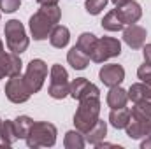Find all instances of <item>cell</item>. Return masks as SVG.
<instances>
[{"mask_svg":"<svg viewBox=\"0 0 151 149\" xmlns=\"http://www.w3.org/2000/svg\"><path fill=\"white\" fill-rule=\"evenodd\" d=\"M119 53H121V42L118 39L102 37L97 39V44H95V49H93L90 60H93L95 63H104L109 58L119 56Z\"/></svg>","mask_w":151,"mask_h":149,"instance_id":"8992f818","label":"cell"},{"mask_svg":"<svg viewBox=\"0 0 151 149\" xmlns=\"http://www.w3.org/2000/svg\"><path fill=\"white\" fill-rule=\"evenodd\" d=\"M142 54H144V63L151 65V44H146V46H144Z\"/></svg>","mask_w":151,"mask_h":149,"instance_id":"f546056e","label":"cell"},{"mask_svg":"<svg viewBox=\"0 0 151 149\" xmlns=\"http://www.w3.org/2000/svg\"><path fill=\"white\" fill-rule=\"evenodd\" d=\"M25 82L30 90V93H37L39 90L42 88L46 77H47V65L42 60H32L27 67L25 72Z\"/></svg>","mask_w":151,"mask_h":149,"instance_id":"52a82bcc","label":"cell"},{"mask_svg":"<svg viewBox=\"0 0 151 149\" xmlns=\"http://www.w3.org/2000/svg\"><path fill=\"white\" fill-rule=\"evenodd\" d=\"M125 25L121 23V19L118 18V14H116V11H111V12H107L106 16H104V19H102V28L104 30H107V32H118V30H121Z\"/></svg>","mask_w":151,"mask_h":149,"instance_id":"484cf974","label":"cell"},{"mask_svg":"<svg viewBox=\"0 0 151 149\" xmlns=\"http://www.w3.org/2000/svg\"><path fill=\"white\" fill-rule=\"evenodd\" d=\"M0 140H2V146H11L18 140V133H16V128H14V121H4L2 123V132H0Z\"/></svg>","mask_w":151,"mask_h":149,"instance_id":"44dd1931","label":"cell"},{"mask_svg":"<svg viewBox=\"0 0 151 149\" xmlns=\"http://www.w3.org/2000/svg\"><path fill=\"white\" fill-rule=\"evenodd\" d=\"M21 5V0H0V9L4 12H14Z\"/></svg>","mask_w":151,"mask_h":149,"instance_id":"83f0119b","label":"cell"},{"mask_svg":"<svg viewBox=\"0 0 151 149\" xmlns=\"http://www.w3.org/2000/svg\"><path fill=\"white\" fill-rule=\"evenodd\" d=\"M100 114V100L99 97H84L79 100V107L74 114L76 130L86 133L99 119Z\"/></svg>","mask_w":151,"mask_h":149,"instance_id":"7a4b0ae2","label":"cell"},{"mask_svg":"<svg viewBox=\"0 0 151 149\" xmlns=\"http://www.w3.org/2000/svg\"><path fill=\"white\" fill-rule=\"evenodd\" d=\"M4 34H5V42H7V47H9L11 53L21 54L23 51H27L30 40L27 37L25 27H23L18 19L7 21L5 27H4Z\"/></svg>","mask_w":151,"mask_h":149,"instance_id":"277c9868","label":"cell"},{"mask_svg":"<svg viewBox=\"0 0 151 149\" xmlns=\"http://www.w3.org/2000/svg\"><path fill=\"white\" fill-rule=\"evenodd\" d=\"M127 135L130 139H142V137H151V117L150 119H139L130 116L128 125L125 126Z\"/></svg>","mask_w":151,"mask_h":149,"instance_id":"4fadbf2b","label":"cell"},{"mask_svg":"<svg viewBox=\"0 0 151 149\" xmlns=\"http://www.w3.org/2000/svg\"><path fill=\"white\" fill-rule=\"evenodd\" d=\"M86 144L84 137H83V132L79 130H70L65 133V139H63V146L67 149H83Z\"/></svg>","mask_w":151,"mask_h":149,"instance_id":"7402d4cb","label":"cell"},{"mask_svg":"<svg viewBox=\"0 0 151 149\" xmlns=\"http://www.w3.org/2000/svg\"><path fill=\"white\" fill-rule=\"evenodd\" d=\"M114 11H116V14H118V18L121 19L123 25H134V23H137V21L141 19V16H142L141 5H139L137 2H134V0H128V2H125V4H121V5H116Z\"/></svg>","mask_w":151,"mask_h":149,"instance_id":"30bf717a","label":"cell"},{"mask_svg":"<svg viewBox=\"0 0 151 149\" xmlns=\"http://www.w3.org/2000/svg\"><path fill=\"white\" fill-rule=\"evenodd\" d=\"M130 116L134 117H139V119H150L151 117V98L148 100H141V102H135Z\"/></svg>","mask_w":151,"mask_h":149,"instance_id":"d4e9b609","label":"cell"},{"mask_svg":"<svg viewBox=\"0 0 151 149\" xmlns=\"http://www.w3.org/2000/svg\"><path fill=\"white\" fill-rule=\"evenodd\" d=\"M128 102V93L119 88V86H113L107 93V105L111 109H119V107H125Z\"/></svg>","mask_w":151,"mask_h":149,"instance_id":"ac0fdd59","label":"cell"},{"mask_svg":"<svg viewBox=\"0 0 151 149\" xmlns=\"http://www.w3.org/2000/svg\"><path fill=\"white\" fill-rule=\"evenodd\" d=\"M141 148L142 149H151V137H146V140L141 142Z\"/></svg>","mask_w":151,"mask_h":149,"instance_id":"1f68e13d","label":"cell"},{"mask_svg":"<svg viewBox=\"0 0 151 149\" xmlns=\"http://www.w3.org/2000/svg\"><path fill=\"white\" fill-rule=\"evenodd\" d=\"M2 123H4V121H2V119H0V132H2Z\"/></svg>","mask_w":151,"mask_h":149,"instance_id":"e575fe53","label":"cell"},{"mask_svg":"<svg viewBox=\"0 0 151 149\" xmlns=\"http://www.w3.org/2000/svg\"><path fill=\"white\" fill-rule=\"evenodd\" d=\"M5 97L12 104H23L32 97V93H30V90L25 82V77L21 74L9 77V81L5 84Z\"/></svg>","mask_w":151,"mask_h":149,"instance_id":"ba28073f","label":"cell"},{"mask_svg":"<svg viewBox=\"0 0 151 149\" xmlns=\"http://www.w3.org/2000/svg\"><path fill=\"white\" fill-rule=\"evenodd\" d=\"M69 40H70V32L63 25H56L51 30V34H49V42H51L53 47H60L62 49V47H65L69 44Z\"/></svg>","mask_w":151,"mask_h":149,"instance_id":"2e32d148","label":"cell"},{"mask_svg":"<svg viewBox=\"0 0 151 149\" xmlns=\"http://www.w3.org/2000/svg\"><path fill=\"white\" fill-rule=\"evenodd\" d=\"M74 100H81V98H84V97H100V91H99V88L93 84V82H90L88 79H84V77H77L74 79L72 82H70V93H69Z\"/></svg>","mask_w":151,"mask_h":149,"instance_id":"8fae6325","label":"cell"},{"mask_svg":"<svg viewBox=\"0 0 151 149\" xmlns=\"http://www.w3.org/2000/svg\"><path fill=\"white\" fill-rule=\"evenodd\" d=\"M107 2L109 0H86V12L88 14H100L104 9H106V5H107Z\"/></svg>","mask_w":151,"mask_h":149,"instance_id":"4316f807","label":"cell"},{"mask_svg":"<svg viewBox=\"0 0 151 149\" xmlns=\"http://www.w3.org/2000/svg\"><path fill=\"white\" fill-rule=\"evenodd\" d=\"M99 77H100V81H102L106 86H109V88L119 86V84L123 82V79H125V69H123L121 65H118V63H109V65H104V67L100 69Z\"/></svg>","mask_w":151,"mask_h":149,"instance_id":"7c38bea8","label":"cell"},{"mask_svg":"<svg viewBox=\"0 0 151 149\" xmlns=\"http://www.w3.org/2000/svg\"><path fill=\"white\" fill-rule=\"evenodd\" d=\"M2 49H4V44H2V40H0V51H2Z\"/></svg>","mask_w":151,"mask_h":149,"instance_id":"836d02e7","label":"cell"},{"mask_svg":"<svg viewBox=\"0 0 151 149\" xmlns=\"http://www.w3.org/2000/svg\"><path fill=\"white\" fill-rule=\"evenodd\" d=\"M32 125H34L32 117H28V116H18V117L14 119V128H16L18 139H27L28 133H30Z\"/></svg>","mask_w":151,"mask_h":149,"instance_id":"cb8c5ba5","label":"cell"},{"mask_svg":"<svg viewBox=\"0 0 151 149\" xmlns=\"http://www.w3.org/2000/svg\"><path fill=\"white\" fill-rule=\"evenodd\" d=\"M21 60L16 53H5L4 49L0 51V79L12 77V75L21 74Z\"/></svg>","mask_w":151,"mask_h":149,"instance_id":"9c48e42d","label":"cell"},{"mask_svg":"<svg viewBox=\"0 0 151 149\" xmlns=\"http://www.w3.org/2000/svg\"><path fill=\"white\" fill-rule=\"evenodd\" d=\"M62 18V11L58 5H40L37 12L30 18V32L35 40H44L49 37L51 30Z\"/></svg>","mask_w":151,"mask_h":149,"instance_id":"6da1fadb","label":"cell"},{"mask_svg":"<svg viewBox=\"0 0 151 149\" xmlns=\"http://www.w3.org/2000/svg\"><path fill=\"white\" fill-rule=\"evenodd\" d=\"M28 148H51L56 142V126L46 121H37L32 125L28 137L25 139Z\"/></svg>","mask_w":151,"mask_h":149,"instance_id":"3957f363","label":"cell"},{"mask_svg":"<svg viewBox=\"0 0 151 149\" xmlns=\"http://www.w3.org/2000/svg\"><path fill=\"white\" fill-rule=\"evenodd\" d=\"M106 133H107V125H106V121L97 119V123H95L86 133H83V135H84V140H86L88 144L95 146V144H99L100 140H104Z\"/></svg>","mask_w":151,"mask_h":149,"instance_id":"9a60e30c","label":"cell"},{"mask_svg":"<svg viewBox=\"0 0 151 149\" xmlns=\"http://www.w3.org/2000/svg\"><path fill=\"white\" fill-rule=\"evenodd\" d=\"M123 40L127 42L128 47L132 49H141L144 46V40H146V30L139 25H128L123 32Z\"/></svg>","mask_w":151,"mask_h":149,"instance_id":"5bb4252c","label":"cell"},{"mask_svg":"<svg viewBox=\"0 0 151 149\" xmlns=\"http://www.w3.org/2000/svg\"><path fill=\"white\" fill-rule=\"evenodd\" d=\"M67 62H69V65L76 69V70H83V69H86V65L90 63V56L88 54H84L79 47H72L69 53H67Z\"/></svg>","mask_w":151,"mask_h":149,"instance_id":"d6986e66","label":"cell"},{"mask_svg":"<svg viewBox=\"0 0 151 149\" xmlns=\"http://www.w3.org/2000/svg\"><path fill=\"white\" fill-rule=\"evenodd\" d=\"M127 93H128V100H132L134 104L141 100H148L151 98V84L150 82H135L130 86Z\"/></svg>","mask_w":151,"mask_h":149,"instance_id":"e0dca14e","label":"cell"},{"mask_svg":"<svg viewBox=\"0 0 151 149\" xmlns=\"http://www.w3.org/2000/svg\"><path fill=\"white\" fill-rule=\"evenodd\" d=\"M137 75H139V79L142 82H150L151 84V65H148V63L141 65L139 70H137Z\"/></svg>","mask_w":151,"mask_h":149,"instance_id":"f1b7e54d","label":"cell"},{"mask_svg":"<svg viewBox=\"0 0 151 149\" xmlns=\"http://www.w3.org/2000/svg\"><path fill=\"white\" fill-rule=\"evenodd\" d=\"M39 5H58V0H37Z\"/></svg>","mask_w":151,"mask_h":149,"instance_id":"4dcf8cb0","label":"cell"},{"mask_svg":"<svg viewBox=\"0 0 151 149\" xmlns=\"http://www.w3.org/2000/svg\"><path fill=\"white\" fill-rule=\"evenodd\" d=\"M47 93L56 100H62L70 93L69 75H67V70L62 65H53L51 67V82H49V91Z\"/></svg>","mask_w":151,"mask_h":149,"instance_id":"5b68a950","label":"cell"},{"mask_svg":"<svg viewBox=\"0 0 151 149\" xmlns=\"http://www.w3.org/2000/svg\"><path fill=\"white\" fill-rule=\"evenodd\" d=\"M109 121L114 128H125L130 121V111L127 107H119V109H113L109 114Z\"/></svg>","mask_w":151,"mask_h":149,"instance_id":"ffe728a7","label":"cell"},{"mask_svg":"<svg viewBox=\"0 0 151 149\" xmlns=\"http://www.w3.org/2000/svg\"><path fill=\"white\" fill-rule=\"evenodd\" d=\"M95 44H97V37L93 35V34H81L79 39H77V42H76V47H79L84 54H88V56H91V53H93V49H95Z\"/></svg>","mask_w":151,"mask_h":149,"instance_id":"603a6c76","label":"cell"},{"mask_svg":"<svg viewBox=\"0 0 151 149\" xmlns=\"http://www.w3.org/2000/svg\"><path fill=\"white\" fill-rule=\"evenodd\" d=\"M114 5H121V4H125V2H128V0H111Z\"/></svg>","mask_w":151,"mask_h":149,"instance_id":"d6a6232c","label":"cell"}]
</instances>
